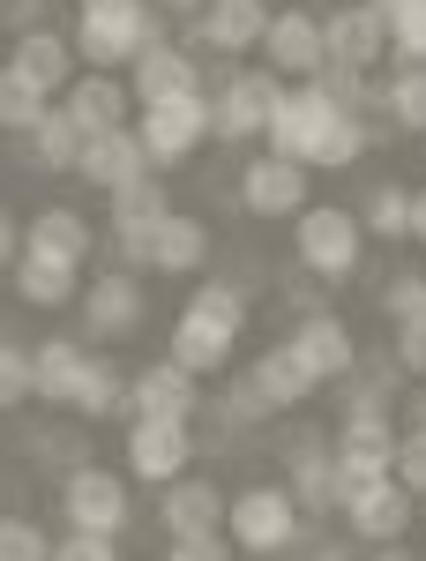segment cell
<instances>
[{
    "label": "cell",
    "instance_id": "6da1fadb",
    "mask_svg": "<svg viewBox=\"0 0 426 561\" xmlns=\"http://www.w3.org/2000/svg\"><path fill=\"white\" fill-rule=\"evenodd\" d=\"M375 135H382V113L375 121H359V113H344L337 98L322 83H292L277 105H269V128H262V142H269V158H292V165H359L367 150H375Z\"/></svg>",
    "mask_w": 426,
    "mask_h": 561
},
{
    "label": "cell",
    "instance_id": "7a4b0ae2",
    "mask_svg": "<svg viewBox=\"0 0 426 561\" xmlns=\"http://www.w3.org/2000/svg\"><path fill=\"white\" fill-rule=\"evenodd\" d=\"M240 330H247V293H232L224 277H210V285L187 293L180 322H172L165 359H180L187 375H217V367L232 359V345H240Z\"/></svg>",
    "mask_w": 426,
    "mask_h": 561
},
{
    "label": "cell",
    "instance_id": "3957f363",
    "mask_svg": "<svg viewBox=\"0 0 426 561\" xmlns=\"http://www.w3.org/2000/svg\"><path fill=\"white\" fill-rule=\"evenodd\" d=\"M158 45V0H90L76 15V60H90L97 76L135 68Z\"/></svg>",
    "mask_w": 426,
    "mask_h": 561
},
{
    "label": "cell",
    "instance_id": "277c9868",
    "mask_svg": "<svg viewBox=\"0 0 426 561\" xmlns=\"http://www.w3.org/2000/svg\"><path fill=\"white\" fill-rule=\"evenodd\" d=\"M359 248H367V232H359V217L344 210V203H307L292 217V255L307 277H322V285H344V277H359Z\"/></svg>",
    "mask_w": 426,
    "mask_h": 561
},
{
    "label": "cell",
    "instance_id": "5b68a950",
    "mask_svg": "<svg viewBox=\"0 0 426 561\" xmlns=\"http://www.w3.org/2000/svg\"><path fill=\"white\" fill-rule=\"evenodd\" d=\"M224 539L240 547V554L255 561H277L285 547H299V502L285 494V486H240L232 502H224Z\"/></svg>",
    "mask_w": 426,
    "mask_h": 561
},
{
    "label": "cell",
    "instance_id": "8992f818",
    "mask_svg": "<svg viewBox=\"0 0 426 561\" xmlns=\"http://www.w3.org/2000/svg\"><path fill=\"white\" fill-rule=\"evenodd\" d=\"M135 135H142L150 173L187 165V158L210 142V90H195V98H165V105H142V113H135Z\"/></svg>",
    "mask_w": 426,
    "mask_h": 561
},
{
    "label": "cell",
    "instance_id": "52a82bcc",
    "mask_svg": "<svg viewBox=\"0 0 426 561\" xmlns=\"http://www.w3.org/2000/svg\"><path fill=\"white\" fill-rule=\"evenodd\" d=\"M285 98V83L269 68H217V90H210V135L224 142H255L269 128V105Z\"/></svg>",
    "mask_w": 426,
    "mask_h": 561
},
{
    "label": "cell",
    "instance_id": "ba28073f",
    "mask_svg": "<svg viewBox=\"0 0 426 561\" xmlns=\"http://www.w3.org/2000/svg\"><path fill=\"white\" fill-rule=\"evenodd\" d=\"M60 517H68V531H97V539H120L135 517L128 502V479L105 472V465H83V472L60 479Z\"/></svg>",
    "mask_w": 426,
    "mask_h": 561
},
{
    "label": "cell",
    "instance_id": "9c48e42d",
    "mask_svg": "<svg viewBox=\"0 0 426 561\" xmlns=\"http://www.w3.org/2000/svg\"><path fill=\"white\" fill-rule=\"evenodd\" d=\"M285 494L299 502V517L337 510V434H322V427L285 434Z\"/></svg>",
    "mask_w": 426,
    "mask_h": 561
},
{
    "label": "cell",
    "instance_id": "30bf717a",
    "mask_svg": "<svg viewBox=\"0 0 426 561\" xmlns=\"http://www.w3.org/2000/svg\"><path fill=\"white\" fill-rule=\"evenodd\" d=\"M322 53H330V68H375L389 53V23L382 8H367V0H337L330 15H322Z\"/></svg>",
    "mask_w": 426,
    "mask_h": 561
},
{
    "label": "cell",
    "instance_id": "8fae6325",
    "mask_svg": "<svg viewBox=\"0 0 426 561\" xmlns=\"http://www.w3.org/2000/svg\"><path fill=\"white\" fill-rule=\"evenodd\" d=\"M203 442L187 434V420H128V472L150 479V486H172L187 479V457Z\"/></svg>",
    "mask_w": 426,
    "mask_h": 561
},
{
    "label": "cell",
    "instance_id": "7c38bea8",
    "mask_svg": "<svg viewBox=\"0 0 426 561\" xmlns=\"http://www.w3.org/2000/svg\"><path fill=\"white\" fill-rule=\"evenodd\" d=\"M262 31H269V0H210V8H195V23H187V45L195 53H255Z\"/></svg>",
    "mask_w": 426,
    "mask_h": 561
},
{
    "label": "cell",
    "instance_id": "4fadbf2b",
    "mask_svg": "<svg viewBox=\"0 0 426 561\" xmlns=\"http://www.w3.org/2000/svg\"><path fill=\"white\" fill-rule=\"evenodd\" d=\"M262 53H269V76H322L330 53H322V15L314 8H277L269 31H262Z\"/></svg>",
    "mask_w": 426,
    "mask_h": 561
},
{
    "label": "cell",
    "instance_id": "5bb4252c",
    "mask_svg": "<svg viewBox=\"0 0 426 561\" xmlns=\"http://www.w3.org/2000/svg\"><path fill=\"white\" fill-rule=\"evenodd\" d=\"M203 389L180 359H150L142 375H128V420H195Z\"/></svg>",
    "mask_w": 426,
    "mask_h": 561
},
{
    "label": "cell",
    "instance_id": "9a60e30c",
    "mask_svg": "<svg viewBox=\"0 0 426 561\" xmlns=\"http://www.w3.org/2000/svg\"><path fill=\"white\" fill-rule=\"evenodd\" d=\"M299 352V367L314 375V382H344L352 367H359V345H352V330H344L330 307H314V314H299V330L285 337Z\"/></svg>",
    "mask_w": 426,
    "mask_h": 561
},
{
    "label": "cell",
    "instance_id": "2e32d148",
    "mask_svg": "<svg viewBox=\"0 0 426 561\" xmlns=\"http://www.w3.org/2000/svg\"><path fill=\"white\" fill-rule=\"evenodd\" d=\"M240 210L247 217H299L307 210V165H292V158H255L240 173Z\"/></svg>",
    "mask_w": 426,
    "mask_h": 561
},
{
    "label": "cell",
    "instance_id": "e0dca14e",
    "mask_svg": "<svg viewBox=\"0 0 426 561\" xmlns=\"http://www.w3.org/2000/svg\"><path fill=\"white\" fill-rule=\"evenodd\" d=\"M60 105H68V121H76L83 135H113V128H135V90L120 83V76H97V68H90V76H76Z\"/></svg>",
    "mask_w": 426,
    "mask_h": 561
},
{
    "label": "cell",
    "instance_id": "ac0fdd59",
    "mask_svg": "<svg viewBox=\"0 0 426 561\" xmlns=\"http://www.w3.org/2000/svg\"><path fill=\"white\" fill-rule=\"evenodd\" d=\"M128 90H135V105H165V98H195L203 90V68H195V53L187 45H150L142 60L128 68Z\"/></svg>",
    "mask_w": 426,
    "mask_h": 561
},
{
    "label": "cell",
    "instance_id": "d6986e66",
    "mask_svg": "<svg viewBox=\"0 0 426 561\" xmlns=\"http://www.w3.org/2000/svg\"><path fill=\"white\" fill-rule=\"evenodd\" d=\"M344 517H352V539H367V547H396V539L412 531V517H419V494H404L396 479H382V486H367Z\"/></svg>",
    "mask_w": 426,
    "mask_h": 561
},
{
    "label": "cell",
    "instance_id": "ffe728a7",
    "mask_svg": "<svg viewBox=\"0 0 426 561\" xmlns=\"http://www.w3.org/2000/svg\"><path fill=\"white\" fill-rule=\"evenodd\" d=\"M83 322L97 330V337H135V330H142V277L105 270V277L83 293Z\"/></svg>",
    "mask_w": 426,
    "mask_h": 561
},
{
    "label": "cell",
    "instance_id": "44dd1931",
    "mask_svg": "<svg viewBox=\"0 0 426 561\" xmlns=\"http://www.w3.org/2000/svg\"><path fill=\"white\" fill-rule=\"evenodd\" d=\"M224 502L232 494H217V479H172L158 517H165L172 539H203V531H224Z\"/></svg>",
    "mask_w": 426,
    "mask_h": 561
},
{
    "label": "cell",
    "instance_id": "7402d4cb",
    "mask_svg": "<svg viewBox=\"0 0 426 561\" xmlns=\"http://www.w3.org/2000/svg\"><path fill=\"white\" fill-rule=\"evenodd\" d=\"M8 68H15L31 90H45V98H53V90L76 83V38H60V31H31V38H15Z\"/></svg>",
    "mask_w": 426,
    "mask_h": 561
},
{
    "label": "cell",
    "instance_id": "603a6c76",
    "mask_svg": "<svg viewBox=\"0 0 426 561\" xmlns=\"http://www.w3.org/2000/svg\"><path fill=\"white\" fill-rule=\"evenodd\" d=\"M76 173H83L90 187H105V195H113V187H128V180H142V173H150V158H142V135H135V128L90 135V142H83V165H76Z\"/></svg>",
    "mask_w": 426,
    "mask_h": 561
},
{
    "label": "cell",
    "instance_id": "cb8c5ba5",
    "mask_svg": "<svg viewBox=\"0 0 426 561\" xmlns=\"http://www.w3.org/2000/svg\"><path fill=\"white\" fill-rule=\"evenodd\" d=\"M247 389L262 397V412H292V404H307V397H314L322 382L299 367V352H292V345H269L255 367H247Z\"/></svg>",
    "mask_w": 426,
    "mask_h": 561
},
{
    "label": "cell",
    "instance_id": "d4e9b609",
    "mask_svg": "<svg viewBox=\"0 0 426 561\" xmlns=\"http://www.w3.org/2000/svg\"><path fill=\"white\" fill-rule=\"evenodd\" d=\"M210 262V225L203 217H187V210H172L158 232H150V270L158 277H195Z\"/></svg>",
    "mask_w": 426,
    "mask_h": 561
},
{
    "label": "cell",
    "instance_id": "484cf974",
    "mask_svg": "<svg viewBox=\"0 0 426 561\" xmlns=\"http://www.w3.org/2000/svg\"><path fill=\"white\" fill-rule=\"evenodd\" d=\"M83 375H90V352L68 345V337H45V345L31 352V397H38V404H76Z\"/></svg>",
    "mask_w": 426,
    "mask_h": 561
},
{
    "label": "cell",
    "instance_id": "4316f807",
    "mask_svg": "<svg viewBox=\"0 0 426 561\" xmlns=\"http://www.w3.org/2000/svg\"><path fill=\"white\" fill-rule=\"evenodd\" d=\"M15 300L23 307H68L76 300V262L45 255V248H23L15 255Z\"/></svg>",
    "mask_w": 426,
    "mask_h": 561
},
{
    "label": "cell",
    "instance_id": "83f0119b",
    "mask_svg": "<svg viewBox=\"0 0 426 561\" xmlns=\"http://www.w3.org/2000/svg\"><path fill=\"white\" fill-rule=\"evenodd\" d=\"M23 142H31V165H38V173H76V165H83V142H90V135L68 121V105H45V121L23 135Z\"/></svg>",
    "mask_w": 426,
    "mask_h": 561
},
{
    "label": "cell",
    "instance_id": "f1b7e54d",
    "mask_svg": "<svg viewBox=\"0 0 426 561\" xmlns=\"http://www.w3.org/2000/svg\"><path fill=\"white\" fill-rule=\"evenodd\" d=\"M337 457H367V465L396 472V420H389V412H344L337 420Z\"/></svg>",
    "mask_w": 426,
    "mask_h": 561
},
{
    "label": "cell",
    "instance_id": "f546056e",
    "mask_svg": "<svg viewBox=\"0 0 426 561\" xmlns=\"http://www.w3.org/2000/svg\"><path fill=\"white\" fill-rule=\"evenodd\" d=\"M352 217H359V232H375V240H404V232H412V187H404V180H375Z\"/></svg>",
    "mask_w": 426,
    "mask_h": 561
},
{
    "label": "cell",
    "instance_id": "4dcf8cb0",
    "mask_svg": "<svg viewBox=\"0 0 426 561\" xmlns=\"http://www.w3.org/2000/svg\"><path fill=\"white\" fill-rule=\"evenodd\" d=\"M23 248H45V255H60V262L83 270L97 240H90V225L76 210H38V217H31V232H23Z\"/></svg>",
    "mask_w": 426,
    "mask_h": 561
},
{
    "label": "cell",
    "instance_id": "1f68e13d",
    "mask_svg": "<svg viewBox=\"0 0 426 561\" xmlns=\"http://www.w3.org/2000/svg\"><path fill=\"white\" fill-rule=\"evenodd\" d=\"M382 121H396L404 135H426V68H396L382 83Z\"/></svg>",
    "mask_w": 426,
    "mask_h": 561
},
{
    "label": "cell",
    "instance_id": "d6a6232c",
    "mask_svg": "<svg viewBox=\"0 0 426 561\" xmlns=\"http://www.w3.org/2000/svg\"><path fill=\"white\" fill-rule=\"evenodd\" d=\"M165 187H158V173L128 180V187H113V225H135V232H158L165 225Z\"/></svg>",
    "mask_w": 426,
    "mask_h": 561
},
{
    "label": "cell",
    "instance_id": "836d02e7",
    "mask_svg": "<svg viewBox=\"0 0 426 561\" xmlns=\"http://www.w3.org/2000/svg\"><path fill=\"white\" fill-rule=\"evenodd\" d=\"M76 412H83V420H113V412H128V375H120L113 359H90L83 389H76Z\"/></svg>",
    "mask_w": 426,
    "mask_h": 561
},
{
    "label": "cell",
    "instance_id": "e575fe53",
    "mask_svg": "<svg viewBox=\"0 0 426 561\" xmlns=\"http://www.w3.org/2000/svg\"><path fill=\"white\" fill-rule=\"evenodd\" d=\"M45 105H53L45 90H31L15 68H0V128H8V135H31L45 121Z\"/></svg>",
    "mask_w": 426,
    "mask_h": 561
},
{
    "label": "cell",
    "instance_id": "d590c367",
    "mask_svg": "<svg viewBox=\"0 0 426 561\" xmlns=\"http://www.w3.org/2000/svg\"><path fill=\"white\" fill-rule=\"evenodd\" d=\"M382 23H389V53L404 68H426V0H396Z\"/></svg>",
    "mask_w": 426,
    "mask_h": 561
},
{
    "label": "cell",
    "instance_id": "8d00e7d4",
    "mask_svg": "<svg viewBox=\"0 0 426 561\" xmlns=\"http://www.w3.org/2000/svg\"><path fill=\"white\" fill-rule=\"evenodd\" d=\"M31 465H45V472H83L90 465V442L76 427H45V434H31Z\"/></svg>",
    "mask_w": 426,
    "mask_h": 561
},
{
    "label": "cell",
    "instance_id": "74e56055",
    "mask_svg": "<svg viewBox=\"0 0 426 561\" xmlns=\"http://www.w3.org/2000/svg\"><path fill=\"white\" fill-rule=\"evenodd\" d=\"M0 561H53V539L31 517H0Z\"/></svg>",
    "mask_w": 426,
    "mask_h": 561
},
{
    "label": "cell",
    "instance_id": "f35d334b",
    "mask_svg": "<svg viewBox=\"0 0 426 561\" xmlns=\"http://www.w3.org/2000/svg\"><path fill=\"white\" fill-rule=\"evenodd\" d=\"M396 486L404 494H426V427H412V434H396Z\"/></svg>",
    "mask_w": 426,
    "mask_h": 561
},
{
    "label": "cell",
    "instance_id": "ab89813d",
    "mask_svg": "<svg viewBox=\"0 0 426 561\" xmlns=\"http://www.w3.org/2000/svg\"><path fill=\"white\" fill-rule=\"evenodd\" d=\"M23 397H31V352L0 345V412H15Z\"/></svg>",
    "mask_w": 426,
    "mask_h": 561
},
{
    "label": "cell",
    "instance_id": "60d3db41",
    "mask_svg": "<svg viewBox=\"0 0 426 561\" xmlns=\"http://www.w3.org/2000/svg\"><path fill=\"white\" fill-rule=\"evenodd\" d=\"M382 307H389V322H426V277H389Z\"/></svg>",
    "mask_w": 426,
    "mask_h": 561
},
{
    "label": "cell",
    "instance_id": "b9f144b4",
    "mask_svg": "<svg viewBox=\"0 0 426 561\" xmlns=\"http://www.w3.org/2000/svg\"><path fill=\"white\" fill-rule=\"evenodd\" d=\"M53 561H120V539H97V531H68V539H53Z\"/></svg>",
    "mask_w": 426,
    "mask_h": 561
},
{
    "label": "cell",
    "instance_id": "7bdbcfd3",
    "mask_svg": "<svg viewBox=\"0 0 426 561\" xmlns=\"http://www.w3.org/2000/svg\"><path fill=\"white\" fill-rule=\"evenodd\" d=\"M165 561H232V539H224V531H203V539H172Z\"/></svg>",
    "mask_w": 426,
    "mask_h": 561
},
{
    "label": "cell",
    "instance_id": "ee69618b",
    "mask_svg": "<svg viewBox=\"0 0 426 561\" xmlns=\"http://www.w3.org/2000/svg\"><path fill=\"white\" fill-rule=\"evenodd\" d=\"M396 367L426 375V322H396Z\"/></svg>",
    "mask_w": 426,
    "mask_h": 561
},
{
    "label": "cell",
    "instance_id": "f6af8a7d",
    "mask_svg": "<svg viewBox=\"0 0 426 561\" xmlns=\"http://www.w3.org/2000/svg\"><path fill=\"white\" fill-rule=\"evenodd\" d=\"M8 31H15V38L45 31V0H8Z\"/></svg>",
    "mask_w": 426,
    "mask_h": 561
},
{
    "label": "cell",
    "instance_id": "bcb514c9",
    "mask_svg": "<svg viewBox=\"0 0 426 561\" xmlns=\"http://www.w3.org/2000/svg\"><path fill=\"white\" fill-rule=\"evenodd\" d=\"M15 255H23V232H15V217L0 210V262H8V270H15Z\"/></svg>",
    "mask_w": 426,
    "mask_h": 561
},
{
    "label": "cell",
    "instance_id": "7dc6e473",
    "mask_svg": "<svg viewBox=\"0 0 426 561\" xmlns=\"http://www.w3.org/2000/svg\"><path fill=\"white\" fill-rule=\"evenodd\" d=\"M412 240H426V187H412Z\"/></svg>",
    "mask_w": 426,
    "mask_h": 561
},
{
    "label": "cell",
    "instance_id": "c3c4849f",
    "mask_svg": "<svg viewBox=\"0 0 426 561\" xmlns=\"http://www.w3.org/2000/svg\"><path fill=\"white\" fill-rule=\"evenodd\" d=\"M314 561H359L352 547H314Z\"/></svg>",
    "mask_w": 426,
    "mask_h": 561
},
{
    "label": "cell",
    "instance_id": "681fc988",
    "mask_svg": "<svg viewBox=\"0 0 426 561\" xmlns=\"http://www.w3.org/2000/svg\"><path fill=\"white\" fill-rule=\"evenodd\" d=\"M375 561H419V554H412V547L396 539V547H382V554H375Z\"/></svg>",
    "mask_w": 426,
    "mask_h": 561
},
{
    "label": "cell",
    "instance_id": "f907efd6",
    "mask_svg": "<svg viewBox=\"0 0 426 561\" xmlns=\"http://www.w3.org/2000/svg\"><path fill=\"white\" fill-rule=\"evenodd\" d=\"M165 8H210V0H165Z\"/></svg>",
    "mask_w": 426,
    "mask_h": 561
},
{
    "label": "cell",
    "instance_id": "816d5d0a",
    "mask_svg": "<svg viewBox=\"0 0 426 561\" xmlns=\"http://www.w3.org/2000/svg\"><path fill=\"white\" fill-rule=\"evenodd\" d=\"M367 8H382V15H389V8H396V0H367Z\"/></svg>",
    "mask_w": 426,
    "mask_h": 561
},
{
    "label": "cell",
    "instance_id": "f5cc1de1",
    "mask_svg": "<svg viewBox=\"0 0 426 561\" xmlns=\"http://www.w3.org/2000/svg\"><path fill=\"white\" fill-rule=\"evenodd\" d=\"M412 412H419V427H426V397H419V404H412Z\"/></svg>",
    "mask_w": 426,
    "mask_h": 561
},
{
    "label": "cell",
    "instance_id": "db71d44e",
    "mask_svg": "<svg viewBox=\"0 0 426 561\" xmlns=\"http://www.w3.org/2000/svg\"><path fill=\"white\" fill-rule=\"evenodd\" d=\"M83 8H90V0H83Z\"/></svg>",
    "mask_w": 426,
    "mask_h": 561
},
{
    "label": "cell",
    "instance_id": "11a10c76",
    "mask_svg": "<svg viewBox=\"0 0 426 561\" xmlns=\"http://www.w3.org/2000/svg\"><path fill=\"white\" fill-rule=\"evenodd\" d=\"M419 561H426V554H419Z\"/></svg>",
    "mask_w": 426,
    "mask_h": 561
}]
</instances>
